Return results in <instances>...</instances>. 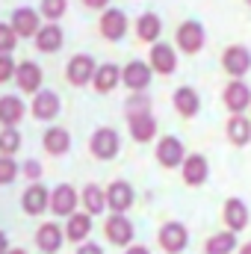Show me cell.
I'll return each mask as SVG.
<instances>
[{
	"label": "cell",
	"mask_w": 251,
	"mask_h": 254,
	"mask_svg": "<svg viewBox=\"0 0 251 254\" xmlns=\"http://www.w3.org/2000/svg\"><path fill=\"white\" fill-rule=\"evenodd\" d=\"M95 71H98V65H95V60H92L89 54L71 57V63H68V68H65L71 86H86V83H92V80H95Z\"/></svg>",
	"instance_id": "cell-1"
},
{
	"label": "cell",
	"mask_w": 251,
	"mask_h": 254,
	"mask_svg": "<svg viewBox=\"0 0 251 254\" xmlns=\"http://www.w3.org/2000/svg\"><path fill=\"white\" fill-rule=\"evenodd\" d=\"M204 42H207V36H204V27L198 21H184L178 27V48L184 54H198L204 48Z\"/></svg>",
	"instance_id": "cell-2"
},
{
	"label": "cell",
	"mask_w": 251,
	"mask_h": 254,
	"mask_svg": "<svg viewBox=\"0 0 251 254\" xmlns=\"http://www.w3.org/2000/svg\"><path fill=\"white\" fill-rule=\"evenodd\" d=\"M92 154L98 160H113L119 154V133L113 127H98L92 133Z\"/></svg>",
	"instance_id": "cell-3"
},
{
	"label": "cell",
	"mask_w": 251,
	"mask_h": 254,
	"mask_svg": "<svg viewBox=\"0 0 251 254\" xmlns=\"http://www.w3.org/2000/svg\"><path fill=\"white\" fill-rule=\"evenodd\" d=\"M222 65H225V71H228L234 80H240L243 74H249V71H251V54H249V48H243V45L228 48V51H225V57H222Z\"/></svg>",
	"instance_id": "cell-4"
},
{
	"label": "cell",
	"mask_w": 251,
	"mask_h": 254,
	"mask_svg": "<svg viewBox=\"0 0 251 254\" xmlns=\"http://www.w3.org/2000/svg\"><path fill=\"white\" fill-rule=\"evenodd\" d=\"M225 107L231 110V113H243V110H249V104H251V89H249V83H243V80H231L228 86H225Z\"/></svg>",
	"instance_id": "cell-5"
},
{
	"label": "cell",
	"mask_w": 251,
	"mask_h": 254,
	"mask_svg": "<svg viewBox=\"0 0 251 254\" xmlns=\"http://www.w3.org/2000/svg\"><path fill=\"white\" fill-rule=\"evenodd\" d=\"M157 160H160L166 169H178V166H184V160H187L184 142L175 139V136H166V139L157 145Z\"/></svg>",
	"instance_id": "cell-6"
},
{
	"label": "cell",
	"mask_w": 251,
	"mask_h": 254,
	"mask_svg": "<svg viewBox=\"0 0 251 254\" xmlns=\"http://www.w3.org/2000/svg\"><path fill=\"white\" fill-rule=\"evenodd\" d=\"M127 127H130V136L136 142H148L157 133V119L148 110L145 113H127Z\"/></svg>",
	"instance_id": "cell-7"
},
{
	"label": "cell",
	"mask_w": 251,
	"mask_h": 254,
	"mask_svg": "<svg viewBox=\"0 0 251 254\" xmlns=\"http://www.w3.org/2000/svg\"><path fill=\"white\" fill-rule=\"evenodd\" d=\"M125 33H127V15L122 9H107L101 15V36L110 39V42H119V39H125Z\"/></svg>",
	"instance_id": "cell-8"
},
{
	"label": "cell",
	"mask_w": 251,
	"mask_h": 254,
	"mask_svg": "<svg viewBox=\"0 0 251 254\" xmlns=\"http://www.w3.org/2000/svg\"><path fill=\"white\" fill-rule=\"evenodd\" d=\"M187 243H189V234H187V228H184L181 222H169V225H163V231H160V246H163L169 254L184 252Z\"/></svg>",
	"instance_id": "cell-9"
},
{
	"label": "cell",
	"mask_w": 251,
	"mask_h": 254,
	"mask_svg": "<svg viewBox=\"0 0 251 254\" xmlns=\"http://www.w3.org/2000/svg\"><path fill=\"white\" fill-rule=\"evenodd\" d=\"M122 83H125L133 95H136V92H142V89H148V83H151V65L133 60V63L122 71Z\"/></svg>",
	"instance_id": "cell-10"
},
{
	"label": "cell",
	"mask_w": 251,
	"mask_h": 254,
	"mask_svg": "<svg viewBox=\"0 0 251 254\" xmlns=\"http://www.w3.org/2000/svg\"><path fill=\"white\" fill-rule=\"evenodd\" d=\"M12 30L18 33V39H30V36H36L42 27H39V15H36V9H30V6H21V9H15L12 12Z\"/></svg>",
	"instance_id": "cell-11"
},
{
	"label": "cell",
	"mask_w": 251,
	"mask_h": 254,
	"mask_svg": "<svg viewBox=\"0 0 251 254\" xmlns=\"http://www.w3.org/2000/svg\"><path fill=\"white\" fill-rule=\"evenodd\" d=\"M30 110H33V116L39 122H51V119L60 116V95L57 92H36Z\"/></svg>",
	"instance_id": "cell-12"
},
{
	"label": "cell",
	"mask_w": 251,
	"mask_h": 254,
	"mask_svg": "<svg viewBox=\"0 0 251 254\" xmlns=\"http://www.w3.org/2000/svg\"><path fill=\"white\" fill-rule=\"evenodd\" d=\"M15 80H18V86H21V92H30V95H36V92H42V68L36 63H21L18 65V71H15Z\"/></svg>",
	"instance_id": "cell-13"
},
{
	"label": "cell",
	"mask_w": 251,
	"mask_h": 254,
	"mask_svg": "<svg viewBox=\"0 0 251 254\" xmlns=\"http://www.w3.org/2000/svg\"><path fill=\"white\" fill-rule=\"evenodd\" d=\"M74 207H77V192L71 190L68 184H60L57 190L51 192V210L57 216H74Z\"/></svg>",
	"instance_id": "cell-14"
},
{
	"label": "cell",
	"mask_w": 251,
	"mask_h": 254,
	"mask_svg": "<svg viewBox=\"0 0 251 254\" xmlns=\"http://www.w3.org/2000/svg\"><path fill=\"white\" fill-rule=\"evenodd\" d=\"M148 65H151L157 74H172L175 65H178L175 48H172V45H154V48H151V60H148Z\"/></svg>",
	"instance_id": "cell-15"
},
{
	"label": "cell",
	"mask_w": 251,
	"mask_h": 254,
	"mask_svg": "<svg viewBox=\"0 0 251 254\" xmlns=\"http://www.w3.org/2000/svg\"><path fill=\"white\" fill-rule=\"evenodd\" d=\"M24 101L18 95H3L0 98V125L3 127H15L21 119H24Z\"/></svg>",
	"instance_id": "cell-16"
},
{
	"label": "cell",
	"mask_w": 251,
	"mask_h": 254,
	"mask_svg": "<svg viewBox=\"0 0 251 254\" xmlns=\"http://www.w3.org/2000/svg\"><path fill=\"white\" fill-rule=\"evenodd\" d=\"M21 204H24V210H27L30 216H39V213H45V210L51 207V192L45 190V187H39V184H33L30 190L24 192Z\"/></svg>",
	"instance_id": "cell-17"
},
{
	"label": "cell",
	"mask_w": 251,
	"mask_h": 254,
	"mask_svg": "<svg viewBox=\"0 0 251 254\" xmlns=\"http://www.w3.org/2000/svg\"><path fill=\"white\" fill-rule=\"evenodd\" d=\"M207 172H210V166H207V160L201 154H192V157L184 160V181L189 187H201L207 181Z\"/></svg>",
	"instance_id": "cell-18"
},
{
	"label": "cell",
	"mask_w": 251,
	"mask_h": 254,
	"mask_svg": "<svg viewBox=\"0 0 251 254\" xmlns=\"http://www.w3.org/2000/svg\"><path fill=\"white\" fill-rule=\"evenodd\" d=\"M63 30L57 27V24H48V27H42L39 33H36V48L42 51V54H54V51H60L63 48Z\"/></svg>",
	"instance_id": "cell-19"
},
{
	"label": "cell",
	"mask_w": 251,
	"mask_h": 254,
	"mask_svg": "<svg viewBox=\"0 0 251 254\" xmlns=\"http://www.w3.org/2000/svg\"><path fill=\"white\" fill-rule=\"evenodd\" d=\"M92 83H95V89H98V92H104V95H107V92H113V89L122 83V68H119V65H113V63L101 65V68L95 71V80H92Z\"/></svg>",
	"instance_id": "cell-20"
},
{
	"label": "cell",
	"mask_w": 251,
	"mask_h": 254,
	"mask_svg": "<svg viewBox=\"0 0 251 254\" xmlns=\"http://www.w3.org/2000/svg\"><path fill=\"white\" fill-rule=\"evenodd\" d=\"M107 237H110V243H116V246H127L130 237H133V225L127 222L122 213H116L113 219H107Z\"/></svg>",
	"instance_id": "cell-21"
},
{
	"label": "cell",
	"mask_w": 251,
	"mask_h": 254,
	"mask_svg": "<svg viewBox=\"0 0 251 254\" xmlns=\"http://www.w3.org/2000/svg\"><path fill=\"white\" fill-rule=\"evenodd\" d=\"M198 107H201V101H198V92H195L192 86H181V89L175 92V110H178L184 119H192V116L198 113Z\"/></svg>",
	"instance_id": "cell-22"
},
{
	"label": "cell",
	"mask_w": 251,
	"mask_h": 254,
	"mask_svg": "<svg viewBox=\"0 0 251 254\" xmlns=\"http://www.w3.org/2000/svg\"><path fill=\"white\" fill-rule=\"evenodd\" d=\"M107 204H110L116 213H125L127 207L133 204V190H130V184H125V181H116V184L107 190Z\"/></svg>",
	"instance_id": "cell-23"
},
{
	"label": "cell",
	"mask_w": 251,
	"mask_h": 254,
	"mask_svg": "<svg viewBox=\"0 0 251 254\" xmlns=\"http://www.w3.org/2000/svg\"><path fill=\"white\" fill-rule=\"evenodd\" d=\"M225 222H228L231 231H243V228L249 225V207H246L240 198H231V201L225 204Z\"/></svg>",
	"instance_id": "cell-24"
},
{
	"label": "cell",
	"mask_w": 251,
	"mask_h": 254,
	"mask_svg": "<svg viewBox=\"0 0 251 254\" xmlns=\"http://www.w3.org/2000/svg\"><path fill=\"white\" fill-rule=\"evenodd\" d=\"M36 243H39V249L48 254L60 252V246H63V231H60V225H42L39 228V237H36Z\"/></svg>",
	"instance_id": "cell-25"
},
{
	"label": "cell",
	"mask_w": 251,
	"mask_h": 254,
	"mask_svg": "<svg viewBox=\"0 0 251 254\" xmlns=\"http://www.w3.org/2000/svg\"><path fill=\"white\" fill-rule=\"evenodd\" d=\"M68 148H71L68 130H63V127H51V130L45 133V151H48V154L60 157V154H68Z\"/></svg>",
	"instance_id": "cell-26"
},
{
	"label": "cell",
	"mask_w": 251,
	"mask_h": 254,
	"mask_svg": "<svg viewBox=\"0 0 251 254\" xmlns=\"http://www.w3.org/2000/svg\"><path fill=\"white\" fill-rule=\"evenodd\" d=\"M136 33H139L142 42H157L160 33H163V24H160V18H157L154 12H145V15L139 18V24H136Z\"/></svg>",
	"instance_id": "cell-27"
},
{
	"label": "cell",
	"mask_w": 251,
	"mask_h": 254,
	"mask_svg": "<svg viewBox=\"0 0 251 254\" xmlns=\"http://www.w3.org/2000/svg\"><path fill=\"white\" fill-rule=\"evenodd\" d=\"M228 139H231L234 145H249L251 142V122L246 116H234V119L228 122Z\"/></svg>",
	"instance_id": "cell-28"
},
{
	"label": "cell",
	"mask_w": 251,
	"mask_h": 254,
	"mask_svg": "<svg viewBox=\"0 0 251 254\" xmlns=\"http://www.w3.org/2000/svg\"><path fill=\"white\" fill-rule=\"evenodd\" d=\"M89 231H92V219H89L86 213H74V216L68 219V237H71L74 243H83V240L89 237Z\"/></svg>",
	"instance_id": "cell-29"
},
{
	"label": "cell",
	"mask_w": 251,
	"mask_h": 254,
	"mask_svg": "<svg viewBox=\"0 0 251 254\" xmlns=\"http://www.w3.org/2000/svg\"><path fill=\"white\" fill-rule=\"evenodd\" d=\"M83 204H86L89 213H104V207H107V192H101V187L89 184V187L83 190Z\"/></svg>",
	"instance_id": "cell-30"
},
{
	"label": "cell",
	"mask_w": 251,
	"mask_h": 254,
	"mask_svg": "<svg viewBox=\"0 0 251 254\" xmlns=\"http://www.w3.org/2000/svg\"><path fill=\"white\" fill-rule=\"evenodd\" d=\"M234 246H237L234 231H231V234H216V237L207 240V254H231Z\"/></svg>",
	"instance_id": "cell-31"
},
{
	"label": "cell",
	"mask_w": 251,
	"mask_h": 254,
	"mask_svg": "<svg viewBox=\"0 0 251 254\" xmlns=\"http://www.w3.org/2000/svg\"><path fill=\"white\" fill-rule=\"evenodd\" d=\"M18 148H21V133L15 127H3L0 130V154L3 157H12Z\"/></svg>",
	"instance_id": "cell-32"
},
{
	"label": "cell",
	"mask_w": 251,
	"mask_h": 254,
	"mask_svg": "<svg viewBox=\"0 0 251 254\" xmlns=\"http://www.w3.org/2000/svg\"><path fill=\"white\" fill-rule=\"evenodd\" d=\"M68 9V0H42V15L51 21H60Z\"/></svg>",
	"instance_id": "cell-33"
},
{
	"label": "cell",
	"mask_w": 251,
	"mask_h": 254,
	"mask_svg": "<svg viewBox=\"0 0 251 254\" xmlns=\"http://www.w3.org/2000/svg\"><path fill=\"white\" fill-rule=\"evenodd\" d=\"M18 45V33L12 30V24H0V54H12Z\"/></svg>",
	"instance_id": "cell-34"
},
{
	"label": "cell",
	"mask_w": 251,
	"mask_h": 254,
	"mask_svg": "<svg viewBox=\"0 0 251 254\" xmlns=\"http://www.w3.org/2000/svg\"><path fill=\"white\" fill-rule=\"evenodd\" d=\"M18 175V166L12 163V157H0V184H12Z\"/></svg>",
	"instance_id": "cell-35"
},
{
	"label": "cell",
	"mask_w": 251,
	"mask_h": 254,
	"mask_svg": "<svg viewBox=\"0 0 251 254\" xmlns=\"http://www.w3.org/2000/svg\"><path fill=\"white\" fill-rule=\"evenodd\" d=\"M15 71H18V65L12 63V54H0V83L12 80Z\"/></svg>",
	"instance_id": "cell-36"
},
{
	"label": "cell",
	"mask_w": 251,
	"mask_h": 254,
	"mask_svg": "<svg viewBox=\"0 0 251 254\" xmlns=\"http://www.w3.org/2000/svg\"><path fill=\"white\" fill-rule=\"evenodd\" d=\"M24 172H27V178H33V181H39V175H42V166H39L36 160H30V163L24 166Z\"/></svg>",
	"instance_id": "cell-37"
},
{
	"label": "cell",
	"mask_w": 251,
	"mask_h": 254,
	"mask_svg": "<svg viewBox=\"0 0 251 254\" xmlns=\"http://www.w3.org/2000/svg\"><path fill=\"white\" fill-rule=\"evenodd\" d=\"M77 254H104L101 252V246H95V243H86V246H80Z\"/></svg>",
	"instance_id": "cell-38"
},
{
	"label": "cell",
	"mask_w": 251,
	"mask_h": 254,
	"mask_svg": "<svg viewBox=\"0 0 251 254\" xmlns=\"http://www.w3.org/2000/svg\"><path fill=\"white\" fill-rule=\"evenodd\" d=\"M83 3H86L89 9H104V6H107L110 0H83Z\"/></svg>",
	"instance_id": "cell-39"
},
{
	"label": "cell",
	"mask_w": 251,
	"mask_h": 254,
	"mask_svg": "<svg viewBox=\"0 0 251 254\" xmlns=\"http://www.w3.org/2000/svg\"><path fill=\"white\" fill-rule=\"evenodd\" d=\"M125 254H148V249H142V246H133L130 252H125Z\"/></svg>",
	"instance_id": "cell-40"
},
{
	"label": "cell",
	"mask_w": 251,
	"mask_h": 254,
	"mask_svg": "<svg viewBox=\"0 0 251 254\" xmlns=\"http://www.w3.org/2000/svg\"><path fill=\"white\" fill-rule=\"evenodd\" d=\"M0 254H9L6 252V234H3V231H0Z\"/></svg>",
	"instance_id": "cell-41"
},
{
	"label": "cell",
	"mask_w": 251,
	"mask_h": 254,
	"mask_svg": "<svg viewBox=\"0 0 251 254\" xmlns=\"http://www.w3.org/2000/svg\"><path fill=\"white\" fill-rule=\"evenodd\" d=\"M240 254H251V243H249V246H243V252H240Z\"/></svg>",
	"instance_id": "cell-42"
},
{
	"label": "cell",
	"mask_w": 251,
	"mask_h": 254,
	"mask_svg": "<svg viewBox=\"0 0 251 254\" xmlns=\"http://www.w3.org/2000/svg\"><path fill=\"white\" fill-rule=\"evenodd\" d=\"M9 254H24V252H9Z\"/></svg>",
	"instance_id": "cell-43"
},
{
	"label": "cell",
	"mask_w": 251,
	"mask_h": 254,
	"mask_svg": "<svg viewBox=\"0 0 251 254\" xmlns=\"http://www.w3.org/2000/svg\"><path fill=\"white\" fill-rule=\"evenodd\" d=\"M246 3H249V6H251V0H246Z\"/></svg>",
	"instance_id": "cell-44"
}]
</instances>
